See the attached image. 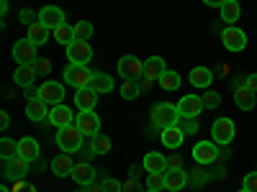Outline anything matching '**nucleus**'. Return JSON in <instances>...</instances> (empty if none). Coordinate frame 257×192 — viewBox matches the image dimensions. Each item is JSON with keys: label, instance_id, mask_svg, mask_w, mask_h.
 Here are the masks:
<instances>
[{"label": "nucleus", "instance_id": "obj_1", "mask_svg": "<svg viewBox=\"0 0 257 192\" xmlns=\"http://www.w3.org/2000/svg\"><path fill=\"white\" fill-rule=\"evenodd\" d=\"M178 120H180V113H178V105H173V102H160L152 108V123L157 128H162V131L178 126Z\"/></svg>", "mask_w": 257, "mask_h": 192}, {"label": "nucleus", "instance_id": "obj_2", "mask_svg": "<svg viewBox=\"0 0 257 192\" xmlns=\"http://www.w3.org/2000/svg\"><path fill=\"white\" fill-rule=\"evenodd\" d=\"M62 80L72 84L75 90H82V88H90V82H93V72L88 67H82V64H67L62 72Z\"/></svg>", "mask_w": 257, "mask_h": 192}, {"label": "nucleus", "instance_id": "obj_3", "mask_svg": "<svg viewBox=\"0 0 257 192\" xmlns=\"http://www.w3.org/2000/svg\"><path fill=\"white\" fill-rule=\"evenodd\" d=\"M82 134L77 131V126H67V128H59L57 131V146L62 148L64 154H72V152H80L82 148Z\"/></svg>", "mask_w": 257, "mask_h": 192}, {"label": "nucleus", "instance_id": "obj_4", "mask_svg": "<svg viewBox=\"0 0 257 192\" xmlns=\"http://www.w3.org/2000/svg\"><path fill=\"white\" fill-rule=\"evenodd\" d=\"M118 74L123 77V82H139V77H144V62L139 56L126 54L118 59Z\"/></svg>", "mask_w": 257, "mask_h": 192}, {"label": "nucleus", "instance_id": "obj_5", "mask_svg": "<svg viewBox=\"0 0 257 192\" xmlns=\"http://www.w3.org/2000/svg\"><path fill=\"white\" fill-rule=\"evenodd\" d=\"M221 41H224L226 52H242L247 46V34L237 26H226L224 34H221Z\"/></svg>", "mask_w": 257, "mask_h": 192}, {"label": "nucleus", "instance_id": "obj_6", "mask_svg": "<svg viewBox=\"0 0 257 192\" xmlns=\"http://www.w3.org/2000/svg\"><path fill=\"white\" fill-rule=\"evenodd\" d=\"M234 120L231 118H216L211 126V136H213V144H231L234 138Z\"/></svg>", "mask_w": 257, "mask_h": 192}, {"label": "nucleus", "instance_id": "obj_7", "mask_svg": "<svg viewBox=\"0 0 257 192\" xmlns=\"http://www.w3.org/2000/svg\"><path fill=\"white\" fill-rule=\"evenodd\" d=\"M67 59L70 64H82V67H88V62L93 59V46L88 41H72L67 46Z\"/></svg>", "mask_w": 257, "mask_h": 192}, {"label": "nucleus", "instance_id": "obj_8", "mask_svg": "<svg viewBox=\"0 0 257 192\" xmlns=\"http://www.w3.org/2000/svg\"><path fill=\"white\" fill-rule=\"evenodd\" d=\"M13 59L18 62V67H21V64H36V62H39V56H36V44H34V41H29V38L16 41Z\"/></svg>", "mask_w": 257, "mask_h": 192}, {"label": "nucleus", "instance_id": "obj_9", "mask_svg": "<svg viewBox=\"0 0 257 192\" xmlns=\"http://www.w3.org/2000/svg\"><path fill=\"white\" fill-rule=\"evenodd\" d=\"M39 100H44L47 105H52V108L62 105V100H64V84L62 82H44L39 88Z\"/></svg>", "mask_w": 257, "mask_h": 192}, {"label": "nucleus", "instance_id": "obj_10", "mask_svg": "<svg viewBox=\"0 0 257 192\" xmlns=\"http://www.w3.org/2000/svg\"><path fill=\"white\" fill-rule=\"evenodd\" d=\"M29 169H31V162L16 156V159L6 162L3 174H6V180H11V182H24V180H26V174H29Z\"/></svg>", "mask_w": 257, "mask_h": 192}, {"label": "nucleus", "instance_id": "obj_11", "mask_svg": "<svg viewBox=\"0 0 257 192\" xmlns=\"http://www.w3.org/2000/svg\"><path fill=\"white\" fill-rule=\"evenodd\" d=\"M77 131L82 134V136H90V138H95L98 134H100V118H98V113L93 110V113H77Z\"/></svg>", "mask_w": 257, "mask_h": 192}, {"label": "nucleus", "instance_id": "obj_12", "mask_svg": "<svg viewBox=\"0 0 257 192\" xmlns=\"http://www.w3.org/2000/svg\"><path fill=\"white\" fill-rule=\"evenodd\" d=\"M193 159H196V164H211L219 159V146L213 141H198L196 146H193Z\"/></svg>", "mask_w": 257, "mask_h": 192}, {"label": "nucleus", "instance_id": "obj_13", "mask_svg": "<svg viewBox=\"0 0 257 192\" xmlns=\"http://www.w3.org/2000/svg\"><path fill=\"white\" fill-rule=\"evenodd\" d=\"M201 110H203V98H198V95H185V98H180V102H178L180 118H198Z\"/></svg>", "mask_w": 257, "mask_h": 192}, {"label": "nucleus", "instance_id": "obj_14", "mask_svg": "<svg viewBox=\"0 0 257 192\" xmlns=\"http://www.w3.org/2000/svg\"><path fill=\"white\" fill-rule=\"evenodd\" d=\"M75 102H77V113H93L98 105V92L93 88L75 90Z\"/></svg>", "mask_w": 257, "mask_h": 192}, {"label": "nucleus", "instance_id": "obj_15", "mask_svg": "<svg viewBox=\"0 0 257 192\" xmlns=\"http://www.w3.org/2000/svg\"><path fill=\"white\" fill-rule=\"evenodd\" d=\"M39 20H41V24H44L49 31H54L57 26L64 24V10L57 8V6H44V8L39 10Z\"/></svg>", "mask_w": 257, "mask_h": 192}, {"label": "nucleus", "instance_id": "obj_16", "mask_svg": "<svg viewBox=\"0 0 257 192\" xmlns=\"http://www.w3.org/2000/svg\"><path fill=\"white\" fill-rule=\"evenodd\" d=\"M49 123L57 126V131H59V128L72 126V123H75L72 108H70V105H57V108H52V110H49Z\"/></svg>", "mask_w": 257, "mask_h": 192}, {"label": "nucleus", "instance_id": "obj_17", "mask_svg": "<svg viewBox=\"0 0 257 192\" xmlns=\"http://www.w3.org/2000/svg\"><path fill=\"white\" fill-rule=\"evenodd\" d=\"M142 166H144V172H149V174H165L167 172V156H162L160 152H149L144 156Z\"/></svg>", "mask_w": 257, "mask_h": 192}, {"label": "nucleus", "instance_id": "obj_18", "mask_svg": "<svg viewBox=\"0 0 257 192\" xmlns=\"http://www.w3.org/2000/svg\"><path fill=\"white\" fill-rule=\"evenodd\" d=\"M36 67L34 64H21V67H16V72H13V82L18 84V88H31V84L36 82Z\"/></svg>", "mask_w": 257, "mask_h": 192}, {"label": "nucleus", "instance_id": "obj_19", "mask_svg": "<svg viewBox=\"0 0 257 192\" xmlns=\"http://www.w3.org/2000/svg\"><path fill=\"white\" fill-rule=\"evenodd\" d=\"M167 72V67H165V59L162 56H149V59H144V80H149V82H160V77Z\"/></svg>", "mask_w": 257, "mask_h": 192}, {"label": "nucleus", "instance_id": "obj_20", "mask_svg": "<svg viewBox=\"0 0 257 192\" xmlns=\"http://www.w3.org/2000/svg\"><path fill=\"white\" fill-rule=\"evenodd\" d=\"M234 102H237L239 110H252L254 108V92L244 84V80L234 88Z\"/></svg>", "mask_w": 257, "mask_h": 192}, {"label": "nucleus", "instance_id": "obj_21", "mask_svg": "<svg viewBox=\"0 0 257 192\" xmlns=\"http://www.w3.org/2000/svg\"><path fill=\"white\" fill-rule=\"evenodd\" d=\"M49 105L44 102V100H31V102H26V118L31 120V123H41V120H47L49 118Z\"/></svg>", "mask_w": 257, "mask_h": 192}, {"label": "nucleus", "instance_id": "obj_22", "mask_svg": "<svg viewBox=\"0 0 257 192\" xmlns=\"http://www.w3.org/2000/svg\"><path fill=\"white\" fill-rule=\"evenodd\" d=\"M188 82L193 84V88L206 90V88H211V82H213V72L208 67H193L190 74H188Z\"/></svg>", "mask_w": 257, "mask_h": 192}, {"label": "nucleus", "instance_id": "obj_23", "mask_svg": "<svg viewBox=\"0 0 257 192\" xmlns=\"http://www.w3.org/2000/svg\"><path fill=\"white\" fill-rule=\"evenodd\" d=\"M72 180H75V184L88 187V184H93V182H95V169H93L88 162H80V164H75Z\"/></svg>", "mask_w": 257, "mask_h": 192}, {"label": "nucleus", "instance_id": "obj_24", "mask_svg": "<svg viewBox=\"0 0 257 192\" xmlns=\"http://www.w3.org/2000/svg\"><path fill=\"white\" fill-rule=\"evenodd\" d=\"M18 156L26 162H39V144L31 136H24L18 141Z\"/></svg>", "mask_w": 257, "mask_h": 192}, {"label": "nucleus", "instance_id": "obj_25", "mask_svg": "<svg viewBox=\"0 0 257 192\" xmlns=\"http://www.w3.org/2000/svg\"><path fill=\"white\" fill-rule=\"evenodd\" d=\"M52 172H54L57 177H72V172H75V162L70 159V154H59V156H54V159H52Z\"/></svg>", "mask_w": 257, "mask_h": 192}, {"label": "nucleus", "instance_id": "obj_26", "mask_svg": "<svg viewBox=\"0 0 257 192\" xmlns=\"http://www.w3.org/2000/svg\"><path fill=\"white\" fill-rule=\"evenodd\" d=\"M90 88L98 92V95H105V92H111L116 88V82L111 74H105V72H93V82H90Z\"/></svg>", "mask_w": 257, "mask_h": 192}, {"label": "nucleus", "instance_id": "obj_27", "mask_svg": "<svg viewBox=\"0 0 257 192\" xmlns=\"http://www.w3.org/2000/svg\"><path fill=\"white\" fill-rule=\"evenodd\" d=\"M242 16V6L237 3V0H224L221 3V20L229 26H234V20H239Z\"/></svg>", "mask_w": 257, "mask_h": 192}, {"label": "nucleus", "instance_id": "obj_28", "mask_svg": "<svg viewBox=\"0 0 257 192\" xmlns=\"http://www.w3.org/2000/svg\"><path fill=\"white\" fill-rule=\"evenodd\" d=\"M165 177H167V190L170 192H180L188 184V174L183 172V169H167Z\"/></svg>", "mask_w": 257, "mask_h": 192}, {"label": "nucleus", "instance_id": "obj_29", "mask_svg": "<svg viewBox=\"0 0 257 192\" xmlns=\"http://www.w3.org/2000/svg\"><path fill=\"white\" fill-rule=\"evenodd\" d=\"M160 138H162V144H165L167 148H180V144L185 141V134L180 131L178 126H173V128H165Z\"/></svg>", "mask_w": 257, "mask_h": 192}, {"label": "nucleus", "instance_id": "obj_30", "mask_svg": "<svg viewBox=\"0 0 257 192\" xmlns=\"http://www.w3.org/2000/svg\"><path fill=\"white\" fill-rule=\"evenodd\" d=\"M29 41H34L36 46H41V44H47L49 41V28L41 24V20H36L34 26H29V36H26Z\"/></svg>", "mask_w": 257, "mask_h": 192}, {"label": "nucleus", "instance_id": "obj_31", "mask_svg": "<svg viewBox=\"0 0 257 192\" xmlns=\"http://www.w3.org/2000/svg\"><path fill=\"white\" fill-rule=\"evenodd\" d=\"M52 36H54V41H57V44L70 46L72 41H75V28H72L70 24H62V26H57V28L52 31Z\"/></svg>", "mask_w": 257, "mask_h": 192}, {"label": "nucleus", "instance_id": "obj_32", "mask_svg": "<svg viewBox=\"0 0 257 192\" xmlns=\"http://www.w3.org/2000/svg\"><path fill=\"white\" fill-rule=\"evenodd\" d=\"M16 156H18V141H13V138H3V141H0V159L11 162Z\"/></svg>", "mask_w": 257, "mask_h": 192}, {"label": "nucleus", "instance_id": "obj_33", "mask_svg": "<svg viewBox=\"0 0 257 192\" xmlns=\"http://www.w3.org/2000/svg\"><path fill=\"white\" fill-rule=\"evenodd\" d=\"M160 88L162 90H167V92H173V90H178L180 88V74L178 72H165L162 77H160Z\"/></svg>", "mask_w": 257, "mask_h": 192}, {"label": "nucleus", "instance_id": "obj_34", "mask_svg": "<svg viewBox=\"0 0 257 192\" xmlns=\"http://www.w3.org/2000/svg\"><path fill=\"white\" fill-rule=\"evenodd\" d=\"M72 28H75V41H88L93 36V24L90 20H77Z\"/></svg>", "mask_w": 257, "mask_h": 192}, {"label": "nucleus", "instance_id": "obj_35", "mask_svg": "<svg viewBox=\"0 0 257 192\" xmlns=\"http://www.w3.org/2000/svg\"><path fill=\"white\" fill-rule=\"evenodd\" d=\"M118 95H121L123 100H137V98H139V82H121Z\"/></svg>", "mask_w": 257, "mask_h": 192}, {"label": "nucleus", "instance_id": "obj_36", "mask_svg": "<svg viewBox=\"0 0 257 192\" xmlns=\"http://www.w3.org/2000/svg\"><path fill=\"white\" fill-rule=\"evenodd\" d=\"M93 152H95V154H108V152H111V138L103 136V134H98V136L93 138Z\"/></svg>", "mask_w": 257, "mask_h": 192}, {"label": "nucleus", "instance_id": "obj_37", "mask_svg": "<svg viewBox=\"0 0 257 192\" xmlns=\"http://www.w3.org/2000/svg\"><path fill=\"white\" fill-rule=\"evenodd\" d=\"M147 190H155V192L167 190V177H165V174H149V180H147Z\"/></svg>", "mask_w": 257, "mask_h": 192}, {"label": "nucleus", "instance_id": "obj_38", "mask_svg": "<svg viewBox=\"0 0 257 192\" xmlns=\"http://www.w3.org/2000/svg\"><path fill=\"white\" fill-rule=\"evenodd\" d=\"M178 128L188 136V134H196V131H198V123H196V118H180V120H178Z\"/></svg>", "mask_w": 257, "mask_h": 192}, {"label": "nucleus", "instance_id": "obj_39", "mask_svg": "<svg viewBox=\"0 0 257 192\" xmlns=\"http://www.w3.org/2000/svg\"><path fill=\"white\" fill-rule=\"evenodd\" d=\"M18 18H21V24H26V26H34L36 20H39V16H36L31 8H24V10L18 13Z\"/></svg>", "mask_w": 257, "mask_h": 192}, {"label": "nucleus", "instance_id": "obj_40", "mask_svg": "<svg viewBox=\"0 0 257 192\" xmlns=\"http://www.w3.org/2000/svg\"><path fill=\"white\" fill-rule=\"evenodd\" d=\"M103 192H123V182L118 180H103Z\"/></svg>", "mask_w": 257, "mask_h": 192}, {"label": "nucleus", "instance_id": "obj_41", "mask_svg": "<svg viewBox=\"0 0 257 192\" xmlns=\"http://www.w3.org/2000/svg\"><path fill=\"white\" fill-rule=\"evenodd\" d=\"M242 190H247V192H257V172L244 174V184H242Z\"/></svg>", "mask_w": 257, "mask_h": 192}, {"label": "nucleus", "instance_id": "obj_42", "mask_svg": "<svg viewBox=\"0 0 257 192\" xmlns=\"http://www.w3.org/2000/svg\"><path fill=\"white\" fill-rule=\"evenodd\" d=\"M11 192H36V184H31V182H13L11 184Z\"/></svg>", "mask_w": 257, "mask_h": 192}, {"label": "nucleus", "instance_id": "obj_43", "mask_svg": "<svg viewBox=\"0 0 257 192\" xmlns=\"http://www.w3.org/2000/svg\"><path fill=\"white\" fill-rule=\"evenodd\" d=\"M34 67H36V72H39V74H49V72H52V62H49V59H44V56H39V62L34 64Z\"/></svg>", "mask_w": 257, "mask_h": 192}, {"label": "nucleus", "instance_id": "obj_44", "mask_svg": "<svg viewBox=\"0 0 257 192\" xmlns=\"http://www.w3.org/2000/svg\"><path fill=\"white\" fill-rule=\"evenodd\" d=\"M219 92H206L203 95V108H216V105H219Z\"/></svg>", "mask_w": 257, "mask_h": 192}, {"label": "nucleus", "instance_id": "obj_45", "mask_svg": "<svg viewBox=\"0 0 257 192\" xmlns=\"http://www.w3.org/2000/svg\"><path fill=\"white\" fill-rule=\"evenodd\" d=\"M123 192H144V187L139 182H134V180H126L123 182Z\"/></svg>", "mask_w": 257, "mask_h": 192}, {"label": "nucleus", "instance_id": "obj_46", "mask_svg": "<svg viewBox=\"0 0 257 192\" xmlns=\"http://www.w3.org/2000/svg\"><path fill=\"white\" fill-rule=\"evenodd\" d=\"M142 174H144V166H132V169H128V177H132L134 182H139Z\"/></svg>", "mask_w": 257, "mask_h": 192}, {"label": "nucleus", "instance_id": "obj_47", "mask_svg": "<svg viewBox=\"0 0 257 192\" xmlns=\"http://www.w3.org/2000/svg\"><path fill=\"white\" fill-rule=\"evenodd\" d=\"M244 84L252 90V92H257V72L254 74H249V77H244Z\"/></svg>", "mask_w": 257, "mask_h": 192}, {"label": "nucleus", "instance_id": "obj_48", "mask_svg": "<svg viewBox=\"0 0 257 192\" xmlns=\"http://www.w3.org/2000/svg\"><path fill=\"white\" fill-rule=\"evenodd\" d=\"M167 169H183V159H180V156L167 159Z\"/></svg>", "mask_w": 257, "mask_h": 192}, {"label": "nucleus", "instance_id": "obj_49", "mask_svg": "<svg viewBox=\"0 0 257 192\" xmlns=\"http://www.w3.org/2000/svg\"><path fill=\"white\" fill-rule=\"evenodd\" d=\"M26 100L31 102V100H39V88H34V84H31V88H26Z\"/></svg>", "mask_w": 257, "mask_h": 192}, {"label": "nucleus", "instance_id": "obj_50", "mask_svg": "<svg viewBox=\"0 0 257 192\" xmlns=\"http://www.w3.org/2000/svg\"><path fill=\"white\" fill-rule=\"evenodd\" d=\"M8 126H11V116H8V110H3V113H0V128L6 131Z\"/></svg>", "mask_w": 257, "mask_h": 192}, {"label": "nucleus", "instance_id": "obj_51", "mask_svg": "<svg viewBox=\"0 0 257 192\" xmlns=\"http://www.w3.org/2000/svg\"><path fill=\"white\" fill-rule=\"evenodd\" d=\"M85 192H103V184H98V182H93V184H88V187H82Z\"/></svg>", "mask_w": 257, "mask_h": 192}, {"label": "nucleus", "instance_id": "obj_52", "mask_svg": "<svg viewBox=\"0 0 257 192\" xmlns=\"http://www.w3.org/2000/svg\"><path fill=\"white\" fill-rule=\"evenodd\" d=\"M0 192H11V187H8V184H3V187H0Z\"/></svg>", "mask_w": 257, "mask_h": 192}, {"label": "nucleus", "instance_id": "obj_53", "mask_svg": "<svg viewBox=\"0 0 257 192\" xmlns=\"http://www.w3.org/2000/svg\"><path fill=\"white\" fill-rule=\"evenodd\" d=\"M144 192H155V190H144Z\"/></svg>", "mask_w": 257, "mask_h": 192}, {"label": "nucleus", "instance_id": "obj_54", "mask_svg": "<svg viewBox=\"0 0 257 192\" xmlns=\"http://www.w3.org/2000/svg\"><path fill=\"white\" fill-rule=\"evenodd\" d=\"M75 192H85V190H75Z\"/></svg>", "mask_w": 257, "mask_h": 192}, {"label": "nucleus", "instance_id": "obj_55", "mask_svg": "<svg viewBox=\"0 0 257 192\" xmlns=\"http://www.w3.org/2000/svg\"><path fill=\"white\" fill-rule=\"evenodd\" d=\"M239 192H247V190H239Z\"/></svg>", "mask_w": 257, "mask_h": 192}]
</instances>
